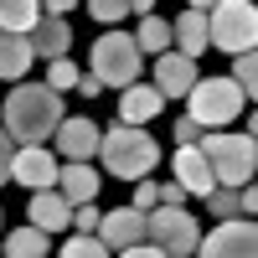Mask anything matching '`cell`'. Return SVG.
<instances>
[{
	"instance_id": "obj_1",
	"label": "cell",
	"mask_w": 258,
	"mask_h": 258,
	"mask_svg": "<svg viewBox=\"0 0 258 258\" xmlns=\"http://www.w3.org/2000/svg\"><path fill=\"white\" fill-rule=\"evenodd\" d=\"M62 93L47 88V83H16L6 93V109H0V124L16 145H47L52 129L62 124Z\"/></svg>"
},
{
	"instance_id": "obj_2",
	"label": "cell",
	"mask_w": 258,
	"mask_h": 258,
	"mask_svg": "<svg viewBox=\"0 0 258 258\" xmlns=\"http://www.w3.org/2000/svg\"><path fill=\"white\" fill-rule=\"evenodd\" d=\"M98 160L119 181H140L160 165V145L145 135V124H114L109 135H98Z\"/></svg>"
},
{
	"instance_id": "obj_3",
	"label": "cell",
	"mask_w": 258,
	"mask_h": 258,
	"mask_svg": "<svg viewBox=\"0 0 258 258\" xmlns=\"http://www.w3.org/2000/svg\"><path fill=\"white\" fill-rule=\"evenodd\" d=\"M197 150L212 165V181L217 186H243L253 181V165H258V145L253 135H227V129H202Z\"/></svg>"
},
{
	"instance_id": "obj_4",
	"label": "cell",
	"mask_w": 258,
	"mask_h": 258,
	"mask_svg": "<svg viewBox=\"0 0 258 258\" xmlns=\"http://www.w3.org/2000/svg\"><path fill=\"white\" fill-rule=\"evenodd\" d=\"M243 88L232 78H197L191 83V93H186V114L197 119L202 129H222V124H232L243 114Z\"/></svg>"
},
{
	"instance_id": "obj_5",
	"label": "cell",
	"mask_w": 258,
	"mask_h": 258,
	"mask_svg": "<svg viewBox=\"0 0 258 258\" xmlns=\"http://www.w3.org/2000/svg\"><path fill=\"white\" fill-rule=\"evenodd\" d=\"M140 73H145V52L135 47L129 31H109L93 41V78L103 88H129Z\"/></svg>"
},
{
	"instance_id": "obj_6",
	"label": "cell",
	"mask_w": 258,
	"mask_h": 258,
	"mask_svg": "<svg viewBox=\"0 0 258 258\" xmlns=\"http://www.w3.org/2000/svg\"><path fill=\"white\" fill-rule=\"evenodd\" d=\"M145 238H150V243H160V253H170V258H191V253H197L202 227H197V217H191L186 207L155 202V207L145 212Z\"/></svg>"
},
{
	"instance_id": "obj_7",
	"label": "cell",
	"mask_w": 258,
	"mask_h": 258,
	"mask_svg": "<svg viewBox=\"0 0 258 258\" xmlns=\"http://www.w3.org/2000/svg\"><path fill=\"white\" fill-rule=\"evenodd\" d=\"M258 41V11L253 0H217L207 11V47H222V52H243Z\"/></svg>"
},
{
	"instance_id": "obj_8",
	"label": "cell",
	"mask_w": 258,
	"mask_h": 258,
	"mask_svg": "<svg viewBox=\"0 0 258 258\" xmlns=\"http://www.w3.org/2000/svg\"><path fill=\"white\" fill-rule=\"evenodd\" d=\"M197 253H202V258H253V253H258V227H253V217H222L207 238H197Z\"/></svg>"
},
{
	"instance_id": "obj_9",
	"label": "cell",
	"mask_w": 258,
	"mask_h": 258,
	"mask_svg": "<svg viewBox=\"0 0 258 258\" xmlns=\"http://www.w3.org/2000/svg\"><path fill=\"white\" fill-rule=\"evenodd\" d=\"M57 165H62V155H52L47 145H16L11 181H21L26 191H36V186H57Z\"/></svg>"
},
{
	"instance_id": "obj_10",
	"label": "cell",
	"mask_w": 258,
	"mask_h": 258,
	"mask_svg": "<svg viewBox=\"0 0 258 258\" xmlns=\"http://www.w3.org/2000/svg\"><path fill=\"white\" fill-rule=\"evenodd\" d=\"M191 83H197V57L165 47V52L155 57V88H160V98H165V103H170V98H186Z\"/></svg>"
},
{
	"instance_id": "obj_11",
	"label": "cell",
	"mask_w": 258,
	"mask_h": 258,
	"mask_svg": "<svg viewBox=\"0 0 258 258\" xmlns=\"http://www.w3.org/2000/svg\"><path fill=\"white\" fill-rule=\"evenodd\" d=\"M98 135H103V129H98L93 119H73V114H62V124L52 129L62 160H93V155H98Z\"/></svg>"
},
{
	"instance_id": "obj_12",
	"label": "cell",
	"mask_w": 258,
	"mask_h": 258,
	"mask_svg": "<svg viewBox=\"0 0 258 258\" xmlns=\"http://www.w3.org/2000/svg\"><path fill=\"white\" fill-rule=\"evenodd\" d=\"M26 212H31V222H36L41 232H68V227H73V202L62 197L57 186H36L31 202H26Z\"/></svg>"
},
{
	"instance_id": "obj_13",
	"label": "cell",
	"mask_w": 258,
	"mask_h": 258,
	"mask_svg": "<svg viewBox=\"0 0 258 258\" xmlns=\"http://www.w3.org/2000/svg\"><path fill=\"white\" fill-rule=\"evenodd\" d=\"M98 238L109 243V253H119V248H129V243H140L145 238V212L129 202V207H119V212H103L98 217Z\"/></svg>"
},
{
	"instance_id": "obj_14",
	"label": "cell",
	"mask_w": 258,
	"mask_h": 258,
	"mask_svg": "<svg viewBox=\"0 0 258 258\" xmlns=\"http://www.w3.org/2000/svg\"><path fill=\"white\" fill-rule=\"evenodd\" d=\"M202 207L217 222L222 217H253V212H258V191H253V181H243V186H212L202 197Z\"/></svg>"
},
{
	"instance_id": "obj_15",
	"label": "cell",
	"mask_w": 258,
	"mask_h": 258,
	"mask_svg": "<svg viewBox=\"0 0 258 258\" xmlns=\"http://www.w3.org/2000/svg\"><path fill=\"white\" fill-rule=\"evenodd\" d=\"M26 36H31V52H36L41 62H52V57H68V47H73V26H68L62 16H47V11L36 16V26H31Z\"/></svg>"
},
{
	"instance_id": "obj_16",
	"label": "cell",
	"mask_w": 258,
	"mask_h": 258,
	"mask_svg": "<svg viewBox=\"0 0 258 258\" xmlns=\"http://www.w3.org/2000/svg\"><path fill=\"white\" fill-rule=\"evenodd\" d=\"M160 109H165V98H160V88L155 83H129V88L119 93V119L124 124H150V119H160Z\"/></svg>"
},
{
	"instance_id": "obj_17",
	"label": "cell",
	"mask_w": 258,
	"mask_h": 258,
	"mask_svg": "<svg viewBox=\"0 0 258 258\" xmlns=\"http://www.w3.org/2000/svg\"><path fill=\"white\" fill-rule=\"evenodd\" d=\"M170 165H176V181L186 186V197H207V191L217 186L212 181V165H207V155L197 145H176V160Z\"/></svg>"
},
{
	"instance_id": "obj_18",
	"label": "cell",
	"mask_w": 258,
	"mask_h": 258,
	"mask_svg": "<svg viewBox=\"0 0 258 258\" xmlns=\"http://www.w3.org/2000/svg\"><path fill=\"white\" fill-rule=\"evenodd\" d=\"M57 191H62L73 207H78V202H93V197H98V170H93L88 160H62V165H57Z\"/></svg>"
},
{
	"instance_id": "obj_19",
	"label": "cell",
	"mask_w": 258,
	"mask_h": 258,
	"mask_svg": "<svg viewBox=\"0 0 258 258\" xmlns=\"http://www.w3.org/2000/svg\"><path fill=\"white\" fill-rule=\"evenodd\" d=\"M170 47L186 52V57H202V52H207V11L186 6L176 21H170Z\"/></svg>"
},
{
	"instance_id": "obj_20",
	"label": "cell",
	"mask_w": 258,
	"mask_h": 258,
	"mask_svg": "<svg viewBox=\"0 0 258 258\" xmlns=\"http://www.w3.org/2000/svg\"><path fill=\"white\" fill-rule=\"evenodd\" d=\"M31 62H36V52H31V36L26 31H0V78H6V83L26 78Z\"/></svg>"
},
{
	"instance_id": "obj_21",
	"label": "cell",
	"mask_w": 258,
	"mask_h": 258,
	"mask_svg": "<svg viewBox=\"0 0 258 258\" xmlns=\"http://www.w3.org/2000/svg\"><path fill=\"white\" fill-rule=\"evenodd\" d=\"M135 47H140V52H150V57H160V52L170 47V21H165V16H155V11L140 16V26H135Z\"/></svg>"
},
{
	"instance_id": "obj_22",
	"label": "cell",
	"mask_w": 258,
	"mask_h": 258,
	"mask_svg": "<svg viewBox=\"0 0 258 258\" xmlns=\"http://www.w3.org/2000/svg\"><path fill=\"white\" fill-rule=\"evenodd\" d=\"M0 248H6L11 258H41V253H47L52 243H47V232H41V227L31 222V227H16V232H11V238L0 243Z\"/></svg>"
},
{
	"instance_id": "obj_23",
	"label": "cell",
	"mask_w": 258,
	"mask_h": 258,
	"mask_svg": "<svg viewBox=\"0 0 258 258\" xmlns=\"http://www.w3.org/2000/svg\"><path fill=\"white\" fill-rule=\"evenodd\" d=\"M41 16V0H0V31H31Z\"/></svg>"
},
{
	"instance_id": "obj_24",
	"label": "cell",
	"mask_w": 258,
	"mask_h": 258,
	"mask_svg": "<svg viewBox=\"0 0 258 258\" xmlns=\"http://www.w3.org/2000/svg\"><path fill=\"white\" fill-rule=\"evenodd\" d=\"M227 78L243 88V98H253V93H258V52H253V47L232 52V73H227Z\"/></svg>"
},
{
	"instance_id": "obj_25",
	"label": "cell",
	"mask_w": 258,
	"mask_h": 258,
	"mask_svg": "<svg viewBox=\"0 0 258 258\" xmlns=\"http://www.w3.org/2000/svg\"><path fill=\"white\" fill-rule=\"evenodd\" d=\"M62 258H109V243L98 238V232H73L68 243H62Z\"/></svg>"
},
{
	"instance_id": "obj_26",
	"label": "cell",
	"mask_w": 258,
	"mask_h": 258,
	"mask_svg": "<svg viewBox=\"0 0 258 258\" xmlns=\"http://www.w3.org/2000/svg\"><path fill=\"white\" fill-rule=\"evenodd\" d=\"M73 83H78V68H73L68 57H52V62H47V88H57V93H68Z\"/></svg>"
},
{
	"instance_id": "obj_27",
	"label": "cell",
	"mask_w": 258,
	"mask_h": 258,
	"mask_svg": "<svg viewBox=\"0 0 258 258\" xmlns=\"http://www.w3.org/2000/svg\"><path fill=\"white\" fill-rule=\"evenodd\" d=\"M88 16L103 21V26H119V21L129 16V0H88Z\"/></svg>"
},
{
	"instance_id": "obj_28",
	"label": "cell",
	"mask_w": 258,
	"mask_h": 258,
	"mask_svg": "<svg viewBox=\"0 0 258 258\" xmlns=\"http://www.w3.org/2000/svg\"><path fill=\"white\" fill-rule=\"evenodd\" d=\"M155 202H160V186L150 181V176H140V181H135V207H140V212H150Z\"/></svg>"
},
{
	"instance_id": "obj_29",
	"label": "cell",
	"mask_w": 258,
	"mask_h": 258,
	"mask_svg": "<svg viewBox=\"0 0 258 258\" xmlns=\"http://www.w3.org/2000/svg\"><path fill=\"white\" fill-rule=\"evenodd\" d=\"M11 160H16V140L6 135V124H0V186L11 181Z\"/></svg>"
},
{
	"instance_id": "obj_30",
	"label": "cell",
	"mask_w": 258,
	"mask_h": 258,
	"mask_svg": "<svg viewBox=\"0 0 258 258\" xmlns=\"http://www.w3.org/2000/svg\"><path fill=\"white\" fill-rule=\"evenodd\" d=\"M170 135H176V145H197V135H202V124H197V119L186 114V119H176V129H170Z\"/></svg>"
},
{
	"instance_id": "obj_31",
	"label": "cell",
	"mask_w": 258,
	"mask_h": 258,
	"mask_svg": "<svg viewBox=\"0 0 258 258\" xmlns=\"http://www.w3.org/2000/svg\"><path fill=\"white\" fill-rule=\"evenodd\" d=\"M73 88H78L83 98H98V88H103V83H98L93 73H78V83H73Z\"/></svg>"
},
{
	"instance_id": "obj_32",
	"label": "cell",
	"mask_w": 258,
	"mask_h": 258,
	"mask_svg": "<svg viewBox=\"0 0 258 258\" xmlns=\"http://www.w3.org/2000/svg\"><path fill=\"white\" fill-rule=\"evenodd\" d=\"M160 202H170V207H181V202H186V186H181V181H170V186H160Z\"/></svg>"
},
{
	"instance_id": "obj_33",
	"label": "cell",
	"mask_w": 258,
	"mask_h": 258,
	"mask_svg": "<svg viewBox=\"0 0 258 258\" xmlns=\"http://www.w3.org/2000/svg\"><path fill=\"white\" fill-rule=\"evenodd\" d=\"M78 6V0H41V11H47V16H68Z\"/></svg>"
},
{
	"instance_id": "obj_34",
	"label": "cell",
	"mask_w": 258,
	"mask_h": 258,
	"mask_svg": "<svg viewBox=\"0 0 258 258\" xmlns=\"http://www.w3.org/2000/svg\"><path fill=\"white\" fill-rule=\"evenodd\" d=\"M155 11V0H129V16H150Z\"/></svg>"
},
{
	"instance_id": "obj_35",
	"label": "cell",
	"mask_w": 258,
	"mask_h": 258,
	"mask_svg": "<svg viewBox=\"0 0 258 258\" xmlns=\"http://www.w3.org/2000/svg\"><path fill=\"white\" fill-rule=\"evenodd\" d=\"M191 6H197V11H212V6H217V0H191Z\"/></svg>"
}]
</instances>
